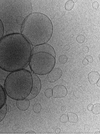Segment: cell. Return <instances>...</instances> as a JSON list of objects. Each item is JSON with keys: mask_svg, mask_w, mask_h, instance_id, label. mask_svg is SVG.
<instances>
[{"mask_svg": "<svg viewBox=\"0 0 100 134\" xmlns=\"http://www.w3.org/2000/svg\"><path fill=\"white\" fill-rule=\"evenodd\" d=\"M32 46L21 34L4 36L0 40V68L10 72L26 68L32 54Z\"/></svg>", "mask_w": 100, "mask_h": 134, "instance_id": "obj_1", "label": "cell"}, {"mask_svg": "<svg viewBox=\"0 0 100 134\" xmlns=\"http://www.w3.org/2000/svg\"><path fill=\"white\" fill-rule=\"evenodd\" d=\"M53 32L51 20L46 15L39 13L29 14L21 27V34L33 46L46 43Z\"/></svg>", "mask_w": 100, "mask_h": 134, "instance_id": "obj_2", "label": "cell"}, {"mask_svg": "<svg viewBox=\"0 0 100 134\" xmlns=\"http://www.w3.org/2000/svg\"><path fill=\"white\" fill-rule=\"evenodd\" d=\"M31 73L24 69L11 72L4 82V89L10 98L16 100L25 99L32 90Z\"/></svg>", "mask_w": 100, "mask_h": 134, "instance_id": "obj_3", "label": "cell"}, {"mask_svg": "<svg viewBox=\"0 0 100 134\" xmlns=\"http://www.w3.org/2000/svg\"><path fill=\"white\" fill-rule=\"evenodd\" d=\"M56 55L40 52L32 54L29 65L32 72L36 74L44 75L54 68L56 62Z\"/></svg>", "mask_w": 100, "mask_h": 134, "instance_id": "obj_4", "label": "cell"}, {"mask_svg": "<svg viewBox=\"0 0 100 134\" xmlns=\"http://www.w3.org/2000/svg\"><path fill=\"white\" fill-rule=\"evenodd\" d=\"M31 74L33 79L32 87L30 94L25 98L29 100L33 99L38 95L41 87V83L39 78L33 72Z\"/></svg>", "mask_w": 100, "mask_h": 134, "instance_id": "obj_5", "label": "cell"}, {"mask_svg": "<svg viewBox=\"0 0 100 134\" xmlns=\"http://www.w3.org/2000/svg\"><path fill=\"white\" fill-rule=\"evenodd\" d=\"M40 52H45L53 55H56L54 48L51 45L47 43L39 45L33 47L32 54Z\"/></svg>", "mask_w": 100, "mask_h": 134, "instance_id": "obj_6", "label": "cell"}, {"mask_svg": "<svg viewBox=\"0 0 100 134\" xmlns=\"http://www.w3.org/2000/svg\"><path fill=\"white\" fill-rule=\"evenodd\" d=\"M52 96L55 98H61L65 97L68 93L66 87L61 85L54 86L52 89Z\"/></svg>", "mask_w": 100, "mask_h": 134, "instance_id": "obj_7", "label": "cell"}, {"mask_svg": "<svg viewBox=\"0 0 100 134\" xmlns=\"http://www.w3.org/2000/svg\"><path fill=\"white\" fill-rule=\"evenodd\" d=\"M62 69L59 68L53 69L50 71L47 76L48 81L51 83L55 82L59 80L62 76Z\"/></svg>", "mask_w": 100, "mask_h": 134, "instance_id": "obj_8", "label": "cell"}, {"mask_svg": "<svg viewBox=\"0 0 100 134\" xmlns=\"http://www.w3.org/2000/svg\"><path fill=\"white\" fill-rule=\"evenodd\" d=\"M16 105L19 110L25 111L28 108L30 105V102L29 100L26 99L17 100Z\"/></svg>", "mask_w": 100, "mask_h": 134, "instance_id": "obj_9", "label": "cell"}, {"mask_svg": "<svg viewBox=\"0 0 100 134\" xmlns=\"http://www.w3.org/2000/svg\"><path fill=\"white\" fill-rule=\"evenodd\" d=\"M88 78L90 84L95 85L100 79V74L97 71H93L89 73Z\"/></svg>", "mask_w": 100, "mask_h": 134, "instance_id": "obj_10", "label": "cell"}, {"mask_svg": "<svg viewBox=\"0 0 100 134\" xmlns=\"http://www.w3.org/2000/svg\"><path fill=\"white\" fill-rule=\"evenodd\" d=\"M6 98L5 92L2 86L0 85V109L5 103Z\"/></svg>", "mask_w": 100, "mask_h": 134, "instance_id": "obj_11", "label": "cell"}, {"mask_svg": "<svg viewBox=\"0 0 100 134\" xmlns=\"http://www.w3.org/2000/svg\"><path fill=\"white\" fill-rule=\"evenodd\" d=\"M68 121L70 123H76L78 122L79 119L78 116L75 113L69 112L67 113Z\"/></svg>", "mask_w": 100, "mask_h": 134, "instance_id": "obj_12", "label": "cell"}, {"mask_svg": "<svg viewBox=\"0 0 100 134\" xmlns=\"http://www.w3.org/2000/svg\"><path fill=\"white\" fill-rule=\"evenodd\" d=\"M7 111V107L5 103L0 109V122L5 117Z\"/></svg>", "mask_w": 100, "mask_h": 134, "instance_id": "obj_13", "label": "cell"}, {"mask_svg": "<svg viewBox=\"0 0 100 134\" xmlns=\"http://www.w3.org/2000/svg\"><path fill=\"white\" fill-rule=\"evenodd\" d=\"M74 5V3L73 0H68L65 4V8L66 10L70 11L73 8Z\"/></svg>", "mask_w": 100, "mask_h": 134, "instance_id": "obj_14", "label": "cell"}, {"mask_svg": "<svg viewBox=\"0 0 100 134\" xmlns=\"http://www.w3.org/2000/svg\"><path fill=\"white\" fill-rule=\"evenodd\" d=\"M100 105L99 103H96L93 105L91 110L93 114L97 115L100 113Z\"/></svg>", "mask_w": 100, "mask_h": 134, "instance_id": "obj_15", "label": "cell"}, {"mask_svg": "<svg viewBox=\"0 0 100 134\" xmlns=\"http://www.w3.org/2000/svg\"><path fill=\"white\" fill-rule=\"evenodd\" d=\"M41 105L39 103H36L34 104L32 109L34 112L36 113L40 112L41 110Z\"/></svg>", "mask_w": 100, "mask_h": 134, "instance_id": "obj_16", "label": "cell"}, {"mask_svg": "<svg viewBox=\"0 0 100 134\" xmlns=\"http://www.w3.org/2000/svg\"><path fill=\"white\" fill-rule=\"evenodd\" d=\"M68 58L67 57L64 55H60L58 58L59 63L61 64H64L66 63L67 61Z\"/></svg>", "mask_w": 100, "mask_h": 134, "instance_id": "obj_17", "label": "cell"}, {"mask_svg": "<svg viewBox=\"0 0 100 134\" xmlns=\"http://www.w3.org/2000/svg\"><path fill=\"white\" fill-rule=\"evenodd\" d=\"M85 38L83 35L80 34L78 35L76 37V41L79 43H82L85 41Z\"/></svg>", "mask_w": 100, "mask_h": 134, "instance_id": "obj_18", "label": "cell"}, {"mask_svg": "<svg viewBox=\"0 0 100 134\" xmlns=\"http://www.w3.org/2000/svg\"><path fill=\"white\" fill-rule=\"evenodd\" d=\"M44 94L45 96L48 98H50L52 96V89L50 88L47 89L45 91Z\"/></svg>", "mask_w": 100, "mask_h": 134, "instance_id": "obj_19", "label": "cell"}, {"mask_svg": "<svg viewBox=\"0 0 100 134\" xmlns=\"http://www.w3.org/2000/svg\"><path fill=\"white\" fill-rule=\"evenodd\" d=\"M60 121L62 123H66L68 121L67 115L66 114L62 115L60 118Z\"/></svg>", "mask_w": 100, "mask_h": 134, "instance_id": "obj_20", "label": "cell"}, {"mask_svg": "<svg viewBox=\"0 0 100 134\" xmlns=\"http://www.w3.org/2000/svg\"><path fill=\"white\" fill-rule=\"evenodd\" d=\"M4 33V27L3 23L0 19V40L3 37Z\"/></svg>", "mask_w": 100, "mask_h": 134, "instance_id": "obj_21", "label": "cell"}, {"mask_svg": "<svg viewBox=\"0 0 100 134\" xmlns=\"http://www.w3.org/2000/svg\"><path fill=\"white\" fill-rule=\"evenodd\" d=\"M85 59H86L90 63H92L93 61V57L90 55H87L85 57Z\"/></svg>", "mask_w": 100, "mask_h": 134, "instance_id": "obj_22", "label": "cell"}, {"mask_svg": "<svg viewBox=\"0 0 100 134\" xmlns=\"http://www.w3.org/2000/svg\"><path fill=\"white\" fill-rule=\"evenodd\" d=\"M92 7L95 9H97L99 7V4L97 1H94L92 4Z\"/></svg>", "mask_w": 100, "mask_h": 134, "instance_id": "obj_23", "label": "cell"}, {"mask_svg": "<svg viewBox=\"0 0 100 134\" xmlns=\"http://www.w3.org/2000/svg\"><path fill=\"white\" fill-rule=\"evenodd\" d=\"M90 129V126L89 125L87 124H85L84 126V131L87 132Z\"/></svg>", "mask_w": 100, "mask_h": 134, "instance_id": "obj_24", "label": "cell"}, {"mask_svg": "<svg viewBox=\"0 0 100 134\" xmlns=\"http://www.w3.org/2000/svg\"><path fill=\"white\" fill-rule=\"evenodd\" d=\"M82 50L84 52L87 53L89 52V48L87 46H85L83 48Z\"/></svg>", "mask_w": 100, "mask_h": 134, "instance_id": "obj_25", "label": "cell"}, {"mask_svg": "<svg viewBox=\"0 0 100 134\" xmlns=\"http://www.w3.org/2000/svg\"><path fill=\"white\" fill-rule=\"evenodd\" d=\"M93 104L92 103L89 104L87 106V108L89 111H91Z\"/></svg>", "mask_w": 100, "mask_h": 134, "instance_id": "obj_26", "label": "cell"}, {"mask_svg": "<svg viewBox=\"0 0 100 134\" xmlns=\"http://www.w3.org/2000/svg\"><path fill=\"white\" fill-rule=\"evenodd\" d=\"M83 65L85 66H86L89 64V62L85 59H84L82 62Z\"/></svg>", "mask_w": 100, "mask_h": 134, "instance_id": "obj_27", "label": "cell"}, {"mask_svg": "<svg viewBox=\"0 0 100 134\" xmlns=\"http://www.w3.org/2000/svg\"><path fill=\"white\" fill-rule=\"evenodd\" d=\"M70 48V46L69 45H67L64 47L63 49L65 51H68L69 49Z\"/></svg>", "mask_w": 100, "mask_h": 134, "instance_id": "obj_28", "label": "cell"}, {"mask_svg": "<svg viewBox=\"0 0 100 134\" xmlns=\"http://www.w3.org/2000/svg\"><path fill=\"white\" fill-rule=\"evenodd\" d=\"M61 130L59 128H57L55 130V132L56 134H59Z\"/></svg>", "mask_w": 100, "mask_h": 134, "instance_id": "obj_29", "label": "cell"}, {"mask_svg": "<svg viewBox=\"0 0 100 134\" xmlns=\"http://www.w3.org/2000/svg\"><path fill=\"white\" fill-rule=\"evenodd\" d=\"M61 110L62 111H65L66 110V108L65 106H62L61 107Z\"/></svg>", "mask_w": 100, "mask_h": 134, "instance_id": "obj_30", "label": "cell"}, {"mask_svg": "<svg viewBox=\"0 0 100 134\" xmlns=\"http://www.w3.org/2000/svg\"><path fill=\"white\" fill-rule=\"evenodd\" d=\"M85 55L83 52H81L80 54V57L83 58L85 57Z\"/></svg>", "mask_w": 100, "mask_h": 134, "instance_id": "obj_31", "label": "cell"}, {"mask_svg": "<svg viewBox=\"0 0 100 134\" xmlns=\"http://www.w3.org/2000/svg\"><path fill=\"white\" fill-rule=\"evenodd\" d=\"M25 133H28V134L35 133V134L36 133L33 131H28L27 132Z\"/></svg>", "mask_w": 100, "mask_h": 134, "instance_id": "obj_32", "label": "cell"}, {"mask_svg": "<svg viewBox=\"0 0 100 134\" xmlns=\"http://www.w3.org/2000/svg\"><path fill=\"white\" fill-rule=\"evenodd\" d=\"M96 83L97 86L99 87H100V79L98 80Z\"/></svg>", "mask_w": 100, "mask_h": 134, "instance_id": "obj_33", "label": "cell"}, {"mask_svg": "<svg viewBox=\"0 0 100 134\" xmlns=\"http://www.w3.org/2000/svg\"><path fill=\"white\" fill-rule=\"evenodd\" d=\"M94 134H100V132L99 131H97L95 132Z\"/></svg>", "mask_w": 100, "mask_h": 134, "instance_id": "obj_34", "label": "cell"}, {"mask_svg": "<svg viewBox=\"0 0 100 134\" xmlns=\"http://www.w3.org/2000/svg\"><path fill=\"white\" fill-rule=\"evenodd\" d=\"M100 54H99V60L100 59Z\"/></svg>", "mask_w": 100, "mask_h": 134, "instance_id": "obj_35", "label": "cell"}]
</instances>
